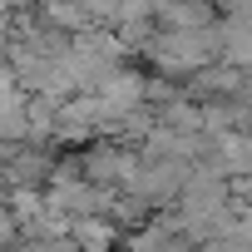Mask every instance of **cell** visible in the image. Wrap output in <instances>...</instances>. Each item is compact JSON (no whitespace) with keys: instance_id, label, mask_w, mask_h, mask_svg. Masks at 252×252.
<instances>
[{"instance_id":"1","label":"cell","mask_w":252,"mask_h":252,"mask_svg":"<svg viewBox=\"0 0 252 252\" xmlns=\"http://www.w3.org/2000/svg\"><path fill=\"white\" fill-rule=\"evenodd\" d=\"M69 232H74V242L84 252H109V242H114L109 218H79V222H69Z\"/></svg>"},{"instance_id":"2","label":"cell","mask_w":252,"mask_h":252,"mask_svg":"<svg viewBox=\"0 0 252 252\" xmlns=\"http://www.w3.org/2000/svg\"><path fill=\"white\" fill-rule=\"evenodd\" d=\"M5 99H15V69L0 60V104H5Z\"/></svg>"},{"instance_id":"3","label":"cell","mask_w":252,"mask_h":252,"mask_svg":"<svg viewBox=\"0 0 252 252\" xmlns=\"http://www.w3.org/2000/svg\"><path fill=\"white\" fill-rule=\"evenodd\" d=\"M10 237H15V218H10V213H5V208H0V247H5V242H10Z\"/></svg>"}]
</instances>
